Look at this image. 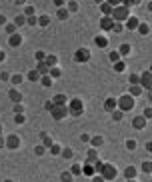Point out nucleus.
<instances>
[{
  "instance_id": "dca6fc26",
  "label": "nucleus",
  "mask_w": 152,
  "mask_h": 182,
  "mask_svg": "<svg viewBox=\"0 0 152 182\" xmlns=\"http://www.w3.org/2000/svg\"><path fill=\"white\" fill-rule=\"evenodd\" d=\"M20 42H22V36H20V34H12V36H10V44H12V46H18Z\"/></svg>"
},
{
  "instance_id": "412c9836",
  "label": "nucleus",
  "mask_w": 152,
  "mask_h": 182,
  "mask_svg": "<svg viewBox=\"0 0 152 182\" xmlns=\"http://www.w3.org/2000/svg\"><path fill=\"white\" fill-rule=\"evenodd\" d=\"M28 78H30V80H38L40 72H38V70H30V72H28Z\"/></svg>"
},
{
  "instance_id": "7ed1b4c3",
  "label": "nucleus",
  "mask_w": 152,
  "mask_h": 182,
  "mask_svg": "<svg viewBox=\"0 0 152 182\" xmlns=\"http://www.w3.org/2000/svg\"><path fill=\"white\" fill-rule=\"evenodd\" d=\"M110 16H112V18H116V20H126V18L130 16V10H128L126 6H114Z\"/></svg>"
},
{
  "instance_id": "2eb2a0df",
  "label": "nucleus",
  "mask_w": 152,
  "mask_h": 182,
  "mask_svg": "<svg viewBox=\"0 0 152 182\" xmlns=\"http://www.w3.org/2000/svg\"><path fill=\"white\" fill-rule=\"evenodd\" d=\"M140 82H142V86L150 88V72H144V74H142V78H140Z\"/></svg>"
},
{
  "instance_id": "ea45409f",
  "label": "nucleus",
  "mask_w": 152,
  "mask_h": 182,
  "mask_svg": "<svg viewBox=\"0 0 152 182\" xmlns=\"http://www.w3.org/2000/svg\"><path fill=\"white\" fill-rule=\"evenodd\" d=\"M142 170H144V172H150V162H144V164H142Z\"/></svg>"
},
{
  "instance_id": "39448f33",
  "label": "nucleus",
  "mask_w": 152,
  "mask_h": 182,
  "mask_svg": "<svg viewBox=\"0 0 152 182\" xmlns=\"http://www.w3.org/2000/svg\"><path fill=\"white\" fill-rule=\"evenodd\" d=\"M50 114H52V118H56V120H62V118L68 114V106H54L52 110H50Z\"/></svg>"
},
{
  "instance_id": "49530a36",
  "label": "nucleus",
  "mask_w": 152,
  "mask_h": 182,
  "mask_svg": "<svg viewBox=\"0 0 152 182\" xmlns=\"http://www.w3.org/2000/svg\"><path fill=\"white\" fill-rule=\"evenodd\" d=\"M116 70H124V62H116Z\"/></svg>"
},
{
  "instance_id": "6e6552de",
  "label": "nucleus",
  "mask_w": 152,
  "mask_h": 182,
  "mask_svg": "<svg viewBox=\"0 0 152 182\" xmlns=\"http://www.w3.org/2000/svg\"><path fill=\"white\" fill-rule=\"evenodd\" d=\"M100 26L104 28V30H110V28L114 26V20H112V16H106V18H102V22H100Z\"/></svg>"
},
{
  "instance_id": "f03ea898",
  "label": "nucleus",
  "mask_w": 152,
  "mask_h": 182,
  "mask_svg": "<svg viewBox=\"0 0 152 182\" xmlns=\"http://www.w3.org/2000/svg\"><path fill=\"white\" fill-rule=\"evenodd\" d=\"M68 108H70L68 112H70V114H74V116H80L82 112H84V104H82V100H80V98H72V100H70V104H68Z\"/></svg>"
},
{
  "instance_id": "864d4df0",
  "label": "nucleus",
  "mask_w": 152,
  "mask_h": 182,
  "mask_svg": "<svg viewBox=\"0 0 152 182\" xmlns=\"http://www.w3.org/2000/svg\"><path fill=\"white\" fill-rule=\"evenodd\" d=\"M0 132H2V126H0Z\"/></svg>"
},
{
  "instance_id": "c03bdc74",
  "label": "nucleus",
  "mask_w": 152,
  "mask_h": 182,
  "mask_svg": "<svg viewBox=\"0 0 152 182\" xmlns=\"http://www.w3.org/2000/svg\"><path fill=\"white\" fill-rule=\"evenodd\" d=\"M16 122H24V114H22V112L16 114Z\"/></svg>"
},
{
  "instance_id": "f257e3e1",
  "label": "nucleus",
  "mask_w": 152,
  "mask_h": 182,
  "mask_svg": "<svg viewBox=\"0 0 152 182\" xmlns=\"http://www.w3.org/2000/svg\"><path fill=\"white\" fill-rule=\"evenodd\" d=\"M116 108H120L122 112H128V110H132V108H134V98H132V96H128V94L120 96L118 100H116Z\"/></svg>"
},
{
  "instance_id": "423d86ee",
  "label": "nucleus",
  "mask_w": 152,
  "mask_h": 182,
  "mask_svg": "<svg viewBox=\"0 0 152 182\" xmlns=\"http://www.w3.org/2000/svg\"><path fill=\"white\" fill-rule=\"evenodd\" d=\"M4 146H6V148H10V150L18 148V146H20V136H16V134H10V136L6 138V142H4Z\"/></svg>"
},
{
  "instance_id": "aec40b11",
  "label": "nucleus",
  "mask_w": 152,
  "mask_h": 182,
  "mask_svg": "<svg viewBox=\"0 0 152 182\" xmlns=\"http://www.w3.org/2000/svg\"><path fill=\"white\" fill-rule=\"evenodd\" d=\"M10 98H12L14 102H20V100H22V94L16 92V90H12V92H10Z\"/></svg>"
},
{
  "instance_id": "7c9ffc66",
  "label": "nucleus",
  "mask_w": 152,
  "mask_h": 182,
  "mask_svg": "<svg viewBox=\"0 0 152 182\" xmlns=\"http://www.w3.org/2000/svg\"><path fill=\"white\" fill-rule=\"evenodd\" d=\"M94 144V146H100V144H102V136H94L92 140H90Z\"/></svg>"
},
{
  "instance_id": "393cba45",
  "label": "nucleus",
  "mask_w": 152,
  "mask_h": 182,
  "mask_svg": "<svg viewBox=\"0 0 152 182\" xmlns=\"http://www.w3.org/2000/svg\"><path fill=\"white\" fill-rule=\"evenodd\" d=\"M60 154L64 156V158H72V148H62V152Z\"/></svg>"
},
{
  "instance_id": "8fccbe9b",
  "label": "nucleus",
  "mask_w": 152,
  "mask_h": 182,
  "mask_svg": "<svg viewBox=\"0 0 152 182\" xmlns=\"http://www.w3.org/2000/svg\"><path fill=\"white\" fill-rule=\"evenodd\" d=\"M40 24H42V26H44V24H48V18H46V16H42V18H40Z\"/></svg>"
},
{
  "instance_id": "58836bf2",
  "label": "nucleus",
  "mask_w": 152,
  "mask_h": 182,
  "mask_svg": "<svg viewBox=\"0 0 152 182\" xmlns=\"http://www.w3.org/2000/svg\"><path fill=\"white\" fill-rule=\"evenodd\" d=\"M120 2H122V0H108V4H110V6H118V4H120Z\"/></svg>"
},
{
  "instance_id": "6ab92c4d",
  "label": "nucleus",
  "mask_w": 152,
  "mask_h": 182,
  "mask_svg": "<svg viewBox=\"0 0 152 182\" xmlns=\"http://www.w3.org/2000/svg\"><path fill=\"white\" fill-rule=\"evenodd\" d=\"M60 180L62 182H72V172H62V174H60Z\"/></svg>"
},
{
  "instance_id": "4be33fe9",
  "label": "nucleus",
  "mask_w": 152,
  "mask_h": 182,
  "mask_svg": "<svg viewBox=\"0 0 152 182\" xmlns=\"http://www.w3.org/2000/svg\"><path fill=\"white\" fill-rule=\"evenodd\" d=\"M70 172H72V176H78L80 172H82V168H80V164H74L72 168H70Z\"/></svg>"
},
{
  "instance_id": "5fc2aeb1",
  "label": "nucleus",
  "mask_w": 152,
  "mask_h": 182,
  "mask_svg": "<svg viewBox=\"0 0 152 182\" xmlns=\"http://www.w3.org/2000/svg\"><path fill=\"white\" fill-rule=\"evenodd\" d=\"M6 182H12V180H6Z\"/></svg>"
},
{
  "instance_id": "e433bc0d",
  "label": "nucleus",
  "mask_w": 152,
  "mask_h": 182,
  "mask_svg": "<svg viewBox=\"0 0 152 182\" xmlns=\"http://www.w3.org/2000/svg\"><path fill=\"white\" fill-rule=\"evenodd\" d=\"M120 52H122V54H128V52H130V46H128V44H124V46L120 48Z\"/></svg>"
},
{
  "instance_id": "473e14b6",
  "label": "nucleus",
  "mask_w": 152,
  "mask_h": 182,
  "mask_svg": "<svg viewBox=\"0 0 152 182\" xmlns=\"http://www.w3.org/2000/svg\"><path fill=\"white\" fill-rule=\"evenodd\" d=\"M50 76H52V78H58V76H60V70H58V68H52V70H50Z\"/></svg>"
},
{
  "instance_id": "3c124183",
  "label": "nucleus",
  "mask_w": 152,
  "mask_h": 182,
  "mask_svg": "<svg viewBox=\"0 0 152 182\" xmlns=\"http://www.w3.org/2000/svg\"><path fill=\"white\" fill-rule=\"evenodd\" d=\"M4 56H6V54H4V52H2V50H0V62L4 60Z\"/></svg>"
},
{
  "instance_id": "603ef678",
  "label": "nucleus",
  "mask_w": 152,
  "mask_h": 182,
  "mask_svg": "<svg viewBox=\"0 0 152 182\" xmlns=\"http://www.w3.org/2000/svg\"><path fill=\"white\" fill-rule=\"evenodd\" d=\"M4 22H6V18H4V16H0V24H4Z\"/></svg>"
},
{
  "instance_id": "72a5a7b5",
  "label": "nucleus",
  "mask_w": 152,
  "mask_h": 182,
  "mask_svg": "<svg viewBox=\"0 0 152 182\" xmlns=\"http://www.w3.org/2000/svg\"><path fill=\"white\" fill-rule=\"evenodd\" d=\"M126 148L134 150V148H136V142H134V140H128V142H126Z\"/></svg>"
},
{
  "instance_id": "a19ab883",
  "label": "nucleus",
  "mask_w": 152,
  "mask_h": 182,
  "mask_svg": "<svg viewBox=\"0 0 152 182\" xmlns=\"http://www.w3.org/2000/svg\"><path fill=\"white\" fill-rule=\"evenodd\" d=\"M22 110H24V108H22V104H16V106H14V112H18V114L22 112Z\"/></svg>"
},
{
  "instance_id": "a18cd8bd",
  "label": "nucleus",
  "mask_w": 152,
  "mask_h": 182,
  "mask_svg": "<svg viewBox=\"0 0 152 182\" xmlns=\"http://www.w3.org/2000/svg\"><path fill=\"white\" fill-rule=\"evenodd\" d=\"M20 80H22V78H20V74H16V76H12V82H14V84H18V82Z\"/></svg>"
},
{
  "instance_id": "ddd939ff",
  "label": "nucleus",
  "mask_w": 152,
  "mask_h": 182,
  "mask_svg": "<svg viewBox=\"0 0 152 182\" xmlns=\"http://www.w3.org/2000/svg\"><path fill=\"white\" fill-rule=\"evenodd\" d=\"M52 102H54V106H64V104H66V96H64V94H58Z\"/></svg>"
},
{
  "instance_id": "f8f14e48",
  "label": "nucleus",
  "mask_w": 152,
  "mask_h": 182,
  "mask_svg": "<svg viewBox=\"0 0 152 182\" xmlns=\"http://www.w3.org/2000/svg\"><path fill=\"white\" fill-rule=\"evenodd\" d=\"M124 176H126V180H128V178L134 180V178H136V168H134V166H128V168L124 170Z\"/></svg>"
},
{
  "instance_id": "37998d69",
  "label": "nucleus",
  "mask_w": 152,
  "mask_h": 182,
  "mask_svg": "<svg viewBox=\"0 0 152 182\" xmlns=\"http://www.w3.org/2000/svg\"><path fill=\"white\" fill-rule=\"evenodd\" d=\"M138 80H140V78H138L136 74H134V76H130V82H132V84H138Z\"/></svg>"
},
{
  "instance_id": "bb28decb",
  "label": "nucleus",
  "mask_w": 152,
  "mask_h": 182,
  "mask_svg": "<svg viewBox=\"0 0 152 182\" xmlns=\"http://www.w3.org/2000/svg\"><path fill=\"white\" fill-rule=\"evenodd\" d=\"M50 152H52V154H60V152H62V148H60L58 144H52V146H50Z\"/></svg>"
},
{
  "instance_id": "4468645a",
  "label": "nucleus",
  "mask_w": 152,
  "mask_h": 182,
  "mask_svg": "<svg viewBox=\"0 0 152 182\" xmlns=\"http://www.w3.org/2000/svg\"><path fill=\"white\" fill-rule=\"evenodd\" d=\"M82 170H84L82 174H86V176H94V174H96V172H94V166H92V164H84V166H82Z\"/></svg>"
},
{
  "instance_id": "1a4fd4ad",
  "label": "nucleus",
  "mask_w": 152,
  "mask_h": 182,
  "mask_svg": "<svg viewBox=\"0 0 152 182\" xmlns=\"http://www.w3.org/2000/svg\"><path fill=\"white\" fill-rule=\"evenodd\" d=\"M86 156H88V158H86V164H94V162H96V160H98V152H96V150H88V154H86Z\"/></svg>"
},
{
  "instance_id": "c9c22d12",
  "label": "nucleus",
  "mask_w": 152,
  "mask_h": 182,
  "mask_svg": "<svg viewBox=\"0 0 152 182\" xmlns=\"http://www.w3.org/2000/svg\"><path fill=\"white\" fill-rule=\"evenodd\" d=\"M138 30H140L142 34H148V26H146V24H140V26H138Z\"/></svg>"
},
{
  "instance_id": "4c0bfd02",
  "label": "nucleus",
  "mask_w": 152,
  "mask_h": 182,
  "mask_svg": "<svg viewBox=\"0 0 152 182\" xmlns=\"http://www.w3.org/2000/svg\"><path fill=\"white\" fill-rule=\"evenodd\" d=\"M44 108H46V110H52V108H54V102H52V100H48L46 104H44Z\"/></svg>"
},
{
  "instance_id": "f704fd0d",
  "label": "nucleus",
  "mask_w": 152,
  "mask_h": 182,
  "mask_svg": "<svg viewBox=\"0 0 152 182\" xmlns=\"http://www.w3.org/2000/svg\"><path fill=\"white\" fill-rule=\"evenodd\" d=\"M58 18H68V10H58Z\"/></svg>"
},
{
  "instance_id": "a211bd4d",
  "label": "nucleus",
  "mask_w": 152,
  "mask_h": 182,
  "mask_svg": "<svg viewBox=\"0 0 152 182\" xmlns=\"http://www.w3.org/2000/svg\"><path fill=\"white\" fill-rule=\"evenodd\" d=\"M126 24H128L130 28H136V26H138V20H136L134 16H128V18H126Z\"/></svg>"
},
{
  "instance_id": "20e7f679",
  "label": "nucleus",
  "mask_w": 152,
  "mask_h": 182,
  "mask_svg": "<svg viewBox=\"0 0 152 182\" xmlns=\"http://www.w3.org/2000/svg\"><path fill=\"white\" fill-rule=\"evenodd\" d=\"M102 172V178L104 180H112V178H116V168H114L112 164H106L104 162V168L100 170Z\"/></svg>"
},
{
  "instance_id": "a878e982",
  "label": "nucleus",
  "mask_w": 152,
  "mask_h": 182,
  "mask_svg": "<svg viewBox=\"0 0 152 182\" xmlns=\"http://www.w3.org/2000/svg\"><path fill=\"white\" fill-rule=\"evenodd\" d=\"M102 10H104L106 16H110V14H112V6H110V4H102Z\"/></svg>"
},
{
  "instance_id": "0eeeda50",
  "label": "nucleus",
  "mask_w": 152,
  "mask_h": 182,
  "mask_svg": "<svg viewBox=\"0 0 152 182\" xmlns=\"http://www.w3.org/2000/svg\"><path fill=\"white\" fill-rule=\"evenodd\" d=\"M74 58H76V62H86L88 58H90V52H88L86 48H80V50H76Z\"/></svg>"
},
{
  "instance_id": "c85d7f7f",
  "label": "nucleus",
  "mask_w": 152,
  "mask_h": 182,
  "mask_svg": "<svg viewBox=\"0 0 152 182\" xmlns=\"http://www.w3.org/2000/svg\"><path fill=\"white\" fill-rule=\"evenodd\" d=\"M40 82H42V84H44V86H50V84H52V78H50V76H44V78H42V80H40Z\"/></svg>"
},
{
  "instance_id": "cd10ccee",
  "label": "nucleus",
  "mask_w": 152,
  "mask_h": 182,
  "mask_svg": "<svg viewBox=\"0 0 152 182\" xmlns=\"http://www.w3.org/2000/svg\"><path fill=\"white\" fill-rule=\"evenodd\" d=\"M130 92H132V96H138V94H142V88L140 86H132L130 88Z\"/></svg>"
},
{
  "instance_id": "f3484780",
  "label": "nucleus",
  "mask_w": 152,
  "mask_h": 182,
  "mask_svg": "<svg viewBox=\"0 0 152 182\" xmlns=\"http://www.w3.org/2000/svg\"><path fill=\"white\" fill-rule=\"evenodd\" d=\"M40 136H42V142H44V146H46V148H48V146H52V138H50L46 132H42Z\"/></svg>"
},
{
  "instance_id": "2f4dec72",
  "label": "nucleus",
  "mask_w": 152,
  "mask_h": 182,
  "mask_svg": "<svg viewBox=\"0 0 152 182\" xmlns=\"http://www.w3.org/2000/svg\"><path fill=\"white\" fill-rule=\"evenodd\" d=\"M34 152H36V154H44V152H46V146H36Z\"/></svg>"
},
{
  "instance_id": "09e8293b",
  "label": "nucleus",
  "mask_w": 152,
  "mask_h": 182,
  "mask_svg": "<svg viewBox=\"0 0 152 182\" xmlns=\"http://www.w3.org/2000/svg\"><path fill=\"white\" fill-rule=\"evenodd\" d=\"M92 182H104V178H102V176H94Z\"/></svg>"
},
{
  "instance_id": "9d476101",
  "label": "nucleus",
  "mask_w": 152,
  "mask_h": 182,
  "mask_svg": "<svg viewBox=\"0 0 152 182\" xmlns=\"http://www.w3.org/2000/svg\"><path fill=\"white\" fill-rule=\"evenodd\" d=\"M104 110H108V112L116 110V100H114V98H106L104 100Z\"/></svg>"
},
{
  "instance_id": "79ce46f5",
  "label": "nucleus",
  "mask_w": 152,
  "mask_h": 182,
  "mask_svg": "<svg viewBox=\"0 0 152 182\" xmlns=\"http://www.w3.org/2000/svg\"><path fill=\"white\" fill-rule=\"evenodd\" d=\"M110 60H112V62L118 60V52H112V54H110Z\"/></svg>"
},
{
  "instance_id": "5701e85b",
  "label": "nucleus",
  "mask_w": 152,
  "mask_h": 182,
  "mask_svg": "<svg viewBox=\"0 0 152 182\" xmlns=\"http://www.w3.org/2000/svg\"><path fill=\"white\" fill-rule=\"evenodd\" d=\"M112 118H114V120H122V110H118V108L112 110Z\"/></svg>"
},
{
  "instance_id": "6e6d98bb",
  "label": "nucleus",
  "mask_w": 152,
  "mask_h": 182,
  "mask_svg": "<svg viewBox=\"0 0 152 182\" xmlns=\"http://www.w3.org/2000/svg\"><path fill=\"white\" fill-rule=\"evenodd\" d=\"M130 182H134V180H130Z\"/></svg>"
},
{
  "instance_id": "9b49d317",
  "label": "nucleus",
  "mask_w": 152,
  "mask_h": 182,
  "mask_svg": "<svg viewBox=\"0 0 152 182\" xmlns=\"http://www.w3.org/2000/svg\"><path fill=\"white\" fill-rule=\"evenodd\" d=\"M144 124H146V118H144V116H136V118L132 120V126H134V128H144Z\"/></svg>"
},
{
  "instance_id": "b1692460",
  "label": "nucleus",
  "mask_w": 152,
  "mask_h": 182,
  "mask_svg": "<svg viewBox=\"0 0 152 182\" xmlns=\"http://www.w3.org/2000/svg\"><path fill=\"white\" fill-rule=\"evenodd\" d=\"M54 64H56V56H52V54L46 56V66H54Z\"/></svg>"
},
{
  "instance_id": "c756f323",
  "label": "nucleus",
  "mask_w": 152,
  "mask_h": 182,
  "mask_svg": "<svg viewBox=\"0 0 152 182\" xmlns=\"http://www.w3.org/2000/svg\"><path fill=\"white\" fill-rule=\"evenodd\" d=\"M96 44L98 46H106V38L104 36H96Z\"/></svg>"
},
{
  "instance_id": "de8ad7c7",
  "label": "nucleus",
  "mask_w": 152,
  "mask_h": 182,
  "mask_svg": "<svg viewBox=\"0 0 152 182\" xmlns=\"http://www.w3.org/2000/svg\"><path fill=\"white\" fill-rule=\"evenodd\" d=\"M80 140H82V142H88V140H90V136H88V134H82V136H80Z\"/></svg>"
}]
</instances>
